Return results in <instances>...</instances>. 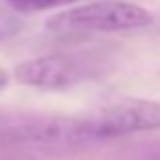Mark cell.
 Returning a JSON list of instances; mask_svg holds the SVG:
<instances>
[{
  "label": "cell",
  "mask_w": 160,
  "mask_h": 160,
  "mask_svg": "<svg viewBox=\"0 0 160 160\" xmlns=\"http://www.w3.org/2000/svg\"><path fill=\"white\" fill-rule=\"evenodd\" d=\"M6 85H8V73L0 67V89H4Z\"/></svg>",
  "instance_id": "cell-7"
},
{
  "label": "cell",
  "mask_w": 160,
  "mask_h": 160,
  "mask_svg": "<svg viewBox=\"0 0 160 160\" xmlns=\"http://www.w3.org/2000/svg\"><path fill=\"white\" fill-rule=\"evenodd\" d=\"M22 18L16 14L12 8H8L6 4H0V41L10 39V37L18 35L22 31Z\"/></svg>",
  "instance_id": "cell-6"
},
{
  "label": "cell",
  "mask_w": 160,
  "mask_h": 160,
  "mask_svg": "<svg viewBox=\"0 0 160 160\" xmlns=\"http://www.w3.org/2000/svg\"><path fill=\"white\" fill-rule=\"evenodd\" d=\"M95 142L128 136L134 132H150L160 128V102L124 99L99 109L87 118Z\"/></svg>",
  "instance_id": "cell-4"
},
{
  "label": "cell",
  "mask_w": 160,
  "mask_h": 160,
  "mask_svg": "<svg viewBox=\"0 0 160 160\" xmlns=\"http://www.w3.org/2000/svg\"><path fill=\"white\" fill-rule=\"evenodd\" d=\"M95 63L81 55L55 53L16 65L14 75L22 85L37 89H67L93 75Z\"/></svg>",
  "instance_id": "cell-3"
},
{
  "label": "cell",
  "mask_w": 160,
  "mask_h": 160,
  "mask_svg": "<svg viewBox=\"0 0 160 160\" xmlns=\"http://www.w3.org/2000/svg\"><path fill=\"white\" fill-rule=\"evenodd\" d=\"M77 0H4L8 8L16 12V14H32V12H43V10H51V8L59 6H67L73 4Z\"/></svg>",
  "instance_id": "cell-5"
},
{
  "label": "cell",
  "mask_w": 160,
  "mask_h": 160,
  "mask_svg": "<svg viewBox=\"0 0 160 160\" xmlns=\"http://www.w3.org/2000/svg\"><path fill=\"white\" fill-rule=\"evenodd\" d=\"M146 8L122 0H98L59 12L47 20V31L55 37H73L81 32L134 31L152 24Z\"/></svg>",
  "instance_id": "cell-1"
},
{
  "label": "cell",
  "mask_w": 160,
  "mask_h": 160,
  "mask_svg": "<svg viewBox=\"0 0 160 160\" xmlns=\"http://www.w3.org/2000/svg\"><path fill=\"white\" fill-rule=\"evenodd\" d=\"M0 140L8 144H27L41 148H81L93 144L87 118L35 116L2 124Z\"/></svg>",
  "instance_id": "cell-2"
}]
</instances>
